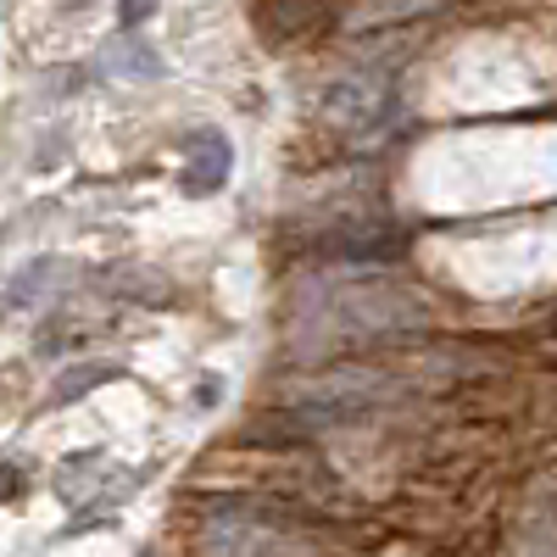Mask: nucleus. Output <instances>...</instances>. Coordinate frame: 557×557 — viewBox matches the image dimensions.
Here are the masks:
<instances>
[{"mask_svg":"<svg viewBox=\"0 0 557 557\" xmlns=\"http://www.w3.org/2000/svg\"><path fill=\"white\" fill-rule=\"evenodd\" d=\"M430 323V307L412 285L374 268H341L323 273L318 285L301 290L296 301V330L307 351H335V346H374V341H401Z\"/></svg>","mask_w":557,"mask_h":557,"instance_id":"f257e3e1","label":"nucleus"},{"mask_svg":"<svg viewBox=\"0 0 557 557\" xmlns=\"http://www.w3.org/2000/svg\"><path fill=\"white\" fill-rule=\"evenodd\" d=\"M396 396H401V374L374 368V362H330V368L301 374V380H290L285 391H278V401H285L296 418H307V424H318V430L368 418V412L391 407Z\"/></svg>","mask_w":557,"mask_h":557,"instance_id":"f03ea898","label":"nucleus"},{"mask_svg":"<svg viewBox=\"0 0 557 557\" xmlns=\"http://www.w3.org/2000/svg\"><path fill=\"white\" fill-rule=\"evenodd\" d=\"M201 552L207 557H318L307 530L246 502H223L201 519Z\"/></svg>","mask_w":557,"mask_h":557,"instance_id":"7ed1b4c3","label":"nucleus"},{"mask_svg":"<svg viewBox=\"0 0 557 557\" xmlns=\"http://www.w3.org/2000/svg\"><path fill=\"white\" fill-rule=\"evenodd\" d=\"M396 112V67L391 57H362L351 67H341L323 89V117L346 134H368L380 117Z\"/></svg>","mask_w":557,"mask_h":557,"instance_id":"20e7f679","label":"nucleus"},{"mask_svg":"<svg viewBox=\"0 0 557 557\" xmlns=\"http://www.w3.org/2000/svg\"><path fill=\"white\" fill-rule=\"evenodd\" d=\"M101 62H107V73H128V78H151L157 73V57L146 51V45H134V39H117Z\"/></svg>","mask_w":557,"mask_h":557,"instance_id":"39448f33","label":"nucleus"},{"mask_svg":"<svg viewBox=\"0 0 557 557\" xmlns=\"http://www.w3.org/2000/svg\"><path fill=\"white\" fill-rule=\"evenodd\" d=\"M430 0H368V12L362 17H380V23H391V17H401V12H424Z\"/></svg>","mask_w":557,"mask_h":557,"instance_id":"423d86ee","label":"nucleus"},{"mask_svg":"<svg viewBox=\"0 0 557 557\" xmlns=\"http://www.w3.org/2000/svg\"><path fill=\"white\" fill-rule=\"evenodd\" d=\"M151 7H157V0H123V17H128V23H139Z\"/></svg>","mask_w":557,"mask_h":557,"instance_id":"0eeeda50","label":"nucleus"}]
</instances>
